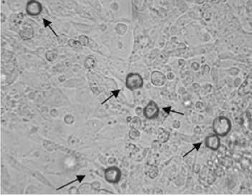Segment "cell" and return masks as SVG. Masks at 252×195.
<instances>
[{
    "mask_svg": "<svg viewBox=\"0 0 252 195\" xmlns=\"http://www.w3.org/2000/svg\"><path fill=\"white\" fill-rule=\"evenodd\" d=\"M212 128L215 134L220 138L227 136L232 128L231 120L224 116L216 117L213 121Z\"/></svg>",
    "mask_w": 252,
    "mask_h": 195,
    "instance_id": "1",
    "label": "cell"
},
{
    "mask_svg": "<svg viewBox=\"0 0 252 195\" xmlns=\"http://www.w3.org/2000/svg\"><path fill=\"white\" fill-rule=\"evenodd\" d=\"M144 79L139 73H130L126 75L125 79V86L129 91H135L144 86Z\"/></svg>",
    "mask_w": 252,
    "mask_h": 195,
    "instance_id": "2",
    "label": "cell"
},
{
    "mask_svg": "<svg viewBox=\"0 0 252 195\" xmlns=\"http://www.w3.org/2000/svg\"><path fill=\"white\" fill-rule=\"evenodd\" d=\"M104 179L109 184H118L121 181L122 173L120 169L117 166H111L106 168L104 172Z\"/></svg>",
    "mask_w": 252,
    "mask_h": 195,
    "instance_id": "3",
    "label": "cell"
},
{
    "mask_svg": "<svg viewBox=\"0 0 252 195\" xmlns=\"http://www.w3.org/2000/svg\"><path fill=\"white\" fill-rule=\"evenodd\" d=\"M159 107L156 102L150 100L143 108V116L148 120H155L159 114Z\"/></svg>",
    "mask_w": 252,
    "mask_h": 195,
    "instance_id": "4",
    "label": "cell"
},
{
    "mask_svg": "<svg viewBox=\"0 0 252 195\" xmlns=\"http://www.w3.org/2000/svg\"><path fill=\"white\" fill-rule=\"evenodd\" d=\"M43 5L40 2L31 0L27 2L25 5V12L31 17H35L40 15L43 12Z\"/></svg>",
    "mask_w": 252,
    "mask_h": 195,
    "instance_id": "5",
    "label": "cell"
},
{
    "mask_svg": "<svg viewBox=\"0 0 252 195\" xmlns=\"http://www.w3.org/2000/svg\"><path fill=\"white\" fill-rule=\"evenodd\" d=\"M205 146L213 152H216L221 147V138L215 133L209 135L205 139Z\"/></svg>",
    "mask_w": 252,
    "mask_h": 195,
    "instance_id": "6",
    "label": "cell"
},
{
    "mask_svg": "<svg viewBox=\"0 0 252 195\" xmlns=\"http://www.w3.org/2000/svg\"><path fill=\"white\" fill-rule=\"evenodd\" d=\"M19 36L23 40H30L34 38L35 31L32 25L29 23H25L22 26L19 31Z\"/></svg>",
    "mask_w": 252,
    "mask_h": 195,
    "instance_id": "7",
    "label": "cell"
},
{
    "mask_svg": "<svg viewBox=\"0 0 252 195\" xmlns=\"http://www.w3.org/2000/svg\"><path fill=\"white\" fill-rule=\"evenodd\" d=\"M150 80L152 84L157 87L163 86L167 82L166 75L163 73L158 71H155L151 73Z\"/></svg>",
    "mask_w": 252,
    "mask_h": 195,
    "instance_id": "8",
    "label": "cell"
},
{
    "mask_svg": "<svg viewBox=\"0 0 252 195\" xmlns=\"http://www.w3.org/2000/svg\"><path fill=\"white\" fill-rule=\"evenodd\" d=\"M170 137V133L166 129L159 128L157 133V141L160 144H165L169 141Z\"/></svg>",
    "mask_w": 252,
    "mask_h": 195,
    "instance_id": "9",
    "label": "cell"
},
{
    "mask_svg": "<svg viewBox=\"0 0 252 195\" xmlns=\"http://www.w3.org/2000/svg\"><path fill=\"white\" fill-rule=\"evenodd\" d=\"M145 173L147 176L149 178L151 179H154L158 176L159 173L158 168H157V166L156 165L150 164V165H148L147 166L145 169Z\"/></svg>",
    "mask_w": 252,
    "mask_h": 195,
    "instance_id": "10",
    "label": "cell"
},
{
    "mask_svg": "<svg viewBox=\"0 0 252 195\" xmlns=\"http://www.w3.org/2000/svg\"><path fill=\"white\" fill-rule=\"evenodd\" d=\"M129 126H130L131 128H134V129H138L139 130L140 128H142V119L139 118V116H134L132 118H131V119L128 120Z\"/></svg>",
    "mask_w": 252,
    "mask_h": 195,
    "instance_id": "11",
    "label": "cell"
},
{
    "mask_svg": "<svg viewBox=\"0 0 252 195\" xmlns=\"http://www.w3.org/2000/svg\"><path fill=\"white\" fill-rule=\"evenodd\" d=\"M96 59L93 55L88 56L85 59L84 61V67L87 69H93L96 66Z\"/></svg>",
    "mask_w": 252,
    "mask_h": 195,
    "instance_id": "12",
    "label": "cell"
},
{
    "mask_svg": "<svg viewBox=\"0 0 252 195\" xmlns=\"http://www.w3.org/2000/svg\"><path fill=\"white\" fill-rule=\"evenodd\" d=\"M68 45L70 47L72 48V49L76 50L77 52H80L83 50V46L80 43V42L78 40H76L74 39H70L68 41Z\"/></svg>",
    "mask_w": 252,
    "mask_h": 195,
    "instance_id": "13",
    "label": "cell"
},
{
    "mask_svg": "<svg viewBox=\"0 0 252 195\" xmlns=\"http://www.w3.org/2000/svg\"><path fill=\"white\" fill-rule=\"evenodd\" d=\"M45 59L47 60L48 62L52 63L55 61L58 58V52H57L56 50H48V51L46 52V53L45 55Z\"/></svg>",
    "mask_w": 252,
    "mask_h": 195,
    "instance_id": "14",
    "label": "cell"
},
{
    "mask_svg": "<svg viewBox=\"0 0 252 195\" xmlns=\"http://www.w3.org/2000/svg\"><path fill=\"white\" fill-rule=\"evenodd\" d=\"M131 3L136 10L138 11H144L147 7V3L145 1H132Z\"/></svg>",
    "mask_w": 252,
    "mask_h": 195,
    "instance_id": "15",
    "label": "cell"
},
{
    "mask_svg": "<svg viewBox=\"0 0 252 195\" xmlns=\"http://www.w3.org/2000/svg\"><path fill=\"white\" fill-rule=\"evenodd\" d=\"M140 136H141V133H140L139 130H138V129L131 128L130 131H129V137L131 140L139 139Z\"/></svg>",
    "mask_w": 252,
    "mask_h": 195,
    "instance_id": "16",
    "label": "cell"
},
{
    "mask_svg": "<svg viewBox=\"0 0 252 195\" xmlns=\"http://www.w3.org/2000/svg\"><path fill=\"white\" fill-rule=\"evenodd\" d=\"M89 190H92V191H93L91 186V184H89V183L83 184V185H81L79 188H78V192H79V194L90 193L91 192H89Z\"/></svg>",
    "mask_w": 252,
    "mask_h": 195,
    "instance_id": "17",
    "label": "cell"
},
{
    "mask_svg": "<svg viewBox=\"0 0 252 195\" xmlns=\"http://www.w3.org/2000/svg\"><path fill=\"white\" fill-rule=\"evenodd\" d=\"M78 41L80 42V43L81 44L83 47H85V46H89L90 45V39L87 36L85 35H81L78 37Z\"/></svg>",
    "mask_w": 252,
    "mask_h": 195,
    "instance_id": "18",
    "label": "cell"
},
{
    "mask_svg": "<svg viewBox=\"0 0 252 195\" xmlns=\"http://www.w3.org/2000/svg\"><path fill=\"white\" fill-rule=\"evenodd\" d=\"M63 120L68 125H72L75 122V118L72 114H67L64 116Z\"/></svg>",
    "mask_w": 252,
    "mask_h": 195,
    "instance_id": "19",
    "label": "cell"
},
{
    "mask_svg": "<svg viewBox=\"0 0 252 195\" xmlns=\"http://www.w3.org/2000/svg\"><path fill=\"white\" fill-rule=\"evenodd\" d=\"M91 186L92 189H93V190L95 192H97L98 190H99L101 189V183L99 182V181H93V182L91 183Z\"/></svg>",
    "mask_w": 252,
    "mask_h": 195,
    "instance_id": "20",
    "label": "cell"
},
{
    "mask_svg": "<svg viewBox=\"0 0 252 195\" xmlns=\"http://www.w3.org/2000/svg\"><path fill=\"white\" fill-rule=\"evenodd\" d=\"M135 113L137 116H140L143 115V108H142L141 107H137L135 109Z\"/></svg>",
    "mask_w": 252,
    "mask_h": 195,
    "instance_id": "21",
    "label": "cell"
},
{
    "mask_svg": "<svg viewBox=\"0 0 252 195\" xmlns=\"http://www.w3.org/2000/svg\"><path fill=\"white\" fill-rule=\"evenodd\" d=\"M95 193L96 194H114V192H110V191H107L106 189H100L99 190H98L97 192H96Z\"/></svg>",
    "mask_w": 252,
    "mask_h": 195,
    "instance_id": "22",
    "label": "cell"
},
{
    "mask_svg": "<svg viewBox=\"0 0 252 195\" xmlns=\"http://www.w3.org/2000/svg\"><path fill=\"white\" fill-rule=\"evenodd\" d=\"M172 126H173V127H174L175 128H176V129H177V128H179L180 127V126H181V123L179 121V120H175L174 122H173V124H172Z\"/></svg>",
    "mask_w": 252,
    "mask_h": 195,
    "instance_id": "23",
    "label": "cell"
},
{
    "mask_svg": "<svg viewBox=\"0 0 252 195\" xmlns=\"http://www.w3.org/2000/svg\"><path fill=\"white\" fill-rule=\"evenodd\" d=\"M69 192L71 194H79V192H78V188H76L75 187H71V189L69 190Z\"/></svg>",
    "mask_w": 252,
    "mask_h": 195,
    "instance_id": "24",
    "label": "cell"
},
{
    "mask_svg": "<svg viewBox=\"0 0 252 195\" xmlns=\"http://www.w3.org/2000/svg\"><path fill=\"white\" fill-rule=\"evenodd\" d=\"M166 78H167V80H172V79H174V78H175L174 73H167V75H166Z\"/></svg>",
    "mask_w": 252,
    "mask_h": 195,
    "instance_id": "25",
    "label": "cell"
},
{
    "mask_svg": "<svg viewBox=\"0 0 252 195\" xmlns=\"http://www.w3.org/2000/svg\"><path fill=\"white\" fill-rule=\"evenodd\" d=\"M191 67H192V68L194 70V71H198V70L199 69V67H200V66H199L198 63H193L192 64Z\"/></svg>",
    "mask_w": 252,
    "mask_h": 195,
    "instance_id": "26",
    "label": "cell"
},
{
    "mask_svg": "<svg viewBox=\"0 0 252 195\" xmlns=\"http://www.w3.org/2000/svg\"><path fill=\"white\" fill-rule=\"evenodd\" d=\"M58 114V112L57 111L56 109H52V110L50 111V115L52 116V117H56Z\"/></svg>",
    "mask_w": 252,
    "mask_h": 195,
    "instance_id": "27",
    "label": "cell"
},
{
    "mask_svg": "<svg viewBox=\"0 0 252 195\" xmlns=\"http://www.w3.org/2000/svg\"><path fill=\"white\" fill-rule=\"evenodd\" d=\"M5 19H6V15L4 14L3 12H1V20H2V22H4Z\"/></svg>",
    "mask_w": 252,
    "mask_h": 195,
    "instance_id": "28",
    "label": "cell"
},
{
    "mask_svg": "<svg viewBox=\"0 0 252 195\" xmlns=\"http://www.w3.org/2000/svg\"><path fill=\"white\" fill-rule=\"evenodd\" d=\"M240 83H241V80L239 78H237L236 80H235V83H234V84H235V86H238Z\"/></svg>",
    "mask_w": 252,
    "mask_h": 195,
    "instance_id": "29",
    "label": "cell"
}]
</instances>
